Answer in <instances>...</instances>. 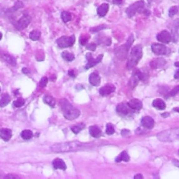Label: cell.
<instances>
[{
	"label": "cell",
	"mask_w": 179,
	"mask_h": 179,
	"mask_svg": "<svg viewBox=\"0 0 179 179\" xmlns=\"http://www.w3.org/2000/svg\"><path fill=\"white\" fill-rule=\"evenodd\" d=\"M93 146L92 143L80 142H70L55 143L51 146V151L54 152H67L84 150Z\"/></svg>",
	"instance_id": "cell-1"
},
{
	"label": "cell",
	"mask_w": 179,
	"mask_h": 179,
	"mask_svg": "<svg viewBox=\"0 0 179 179\" xmlns=\"http://www.w3.org/2000/svg\"><path fill=\"white\" fill-rule=\"evenodd\" d=\"M60 105L61 110L64 118L69 120H73L80 116V111L69 103L66 99H62L60 101Z\"/></svg>",
	"instance_id": "cell-2"
},
{
	"label": "cell",
	"mask_w": 179,
	"mask_h": 179,
	"mask_svg": "<svg viewBox=\"0 0 179 179\" xmlns=\"http://www.w3.org/2000/svg\"><path fill=\"white\" fill-rule=\"evenodd\" d=\"M143 56V48L141 45L134 46L131 51L130 57L128 58L127 63V68L132 69L139 63V60Z\"/></svg>",
	"instance_id": "cell-3"
},
{
	"label": "cell",
	"mask_w": 179,
	"mask_h": 179,
	"mask_svg": "<svg viewBox=\"0 0 179 179\" xmlns=\"http://www.w3.org/2000/svg\"><path fill=\"white\" fill-rule=\"evenodd\" d=\"M137 13H144L146 16H148L150 14L149 11L145 8V2L143 0H139L134 3L126 9V14L128 17H133Z\"/></svg>",
	"instance_id": "cell-4"
},
{
	"label": "cell",
	"mask_w": 179,
	"mask_h": 179,
	"mask_svg": "<svg viewBox=\"0 0 179 179\" xmlns=\"http://www.w3.org/2000/svg\"><path fill=\"white\" fill-rule=\"evenodd\" d=\"M157 139L161 142H174L179 139V128L170 129L161 132L157 134Z\"/></svg>",
	"instance_id": "cell-5"
},
{
	"label": "cell",
	"mask_w": 179,
	"mask_h": 179,
	"mask_svg": "<svg viewBox=\"0 0 179 179\" xmlns=\"http://www.w3.org/2000/svg\"><path fill=\"white\" fill-rule=\"evenodd\" d=\"M134 42V36L133 34L130 35V38H129L127 43L122 46H120L115 50V53L117 55L120 60H125L127 57L128 51L130 48L131 45Z\"/></svg>",
	"instance_id": "cell-6"
},
{
	"label": "cell",
	"mask_w": 179,
	"mask_h": 179,
	"mask_svg": "<svg viewBox=\"0 0 179 179\" xmlns=\"http://www.w3.org/2000/svg\"><path fill=\"white\" fill-rule=\"evenodd\" d=\"M147 78V75L144 74V73L141 72L139 69H135L130 81H129V86H130V88H134V87L137 86V85L140 80H144V79H146Z\"/></svg>",
	"instance_id": "cell-7"
},
{
	"label": "cell",
	"mask_w": 179,
	"mask_h": 179,
	"mask_svg": "<svg viewBox=\"0 0 179 179\" xmlns=\"http://www.w3.org/2000/svg\"><path fill=\"white\" fill-rule=\"evenodd\" d=\"M76 41V38L74 35H72L70 37L63 36L60 37L59 39H57L56 43L58 46L62 48H69L74 44Z\"/></svg>",
	"instance_id": "cell-8"
},
{
	"label": "cell",
	"mask_w": 179,
	"mask_h": 179,
	"mask_svg": "<svg viewBox=\"0 0 179 179\" xmlns=\"http://www.w3.org/2000/svg\"><path fill=\"white\" fill-rule=\"evenodd\" d=\"M116 111L120 116L123 117L132 116V114L134 112V111L129 107L127 103L119 104L116 107Z\"/></svg>",
	"instance_id": "cell-9"
},
{
	"label": "cell",
	"mask_w": 179,
	"mask_h": 179,
	"mask_svg": "<svg viewBox=\"0 0 179 179\" xmlns=\"http://www.w3.org/2000/svg\"><path fill=\"white\" fill-rule=\"evenodd\" d=\"M31 20H32L31 17L29 15H27V14L23 15L18 20V21H17L15 24V27L17 30H24V29H25L29 25H30V23L31 22Z\"/></svg>",
	"instance_id": "cell-10"
},
{
	"label": "cell",
	"mask_w": 179,
	"mask_h": 179,
	"mask_svg": "<svg viewBox=\"0 0 179 179\" xmlns=\"http://www.w3.org/2000/svg\"><path fill=\"white\" fill-rule=\"evenodd\" d=\"M151 48L152 52L157 55H167L170 52V50L165 45L160 44V43H153L151 46Z\"/></svg>",
	"instance_id": "cell-11"
},
{
	"label": "cell",
	"mask_w": 179,
	"mask_h": 179,
	"mask_svg": "<svg viewBox=\"0 0 179 179\" xmlns=\"http://www.w3.org/2000/svg\"><path fill=\"white\" fill-rule=\"evenodd\" d=\"M102 58H103V55H99V56L97 57L96 58H93L90 52L87 53L86 59L87 60V63L86 65V69H90L91 67H93L94 66L97 65V64H99L102 61Z\"/></svg>",
	"instance_id": "cell-12"
},
{
	"label": "cell",
	"mask_w": 179,
	"mask_h": 179,
	"mask_svg": "<svg viewBox=\"0 0 179 179\" xmlns=\"http://www.w3.org/2000/svg\"><path fill=\"white\" fill-rule=\"evenodd\" d=\"M157 39L163 43H169L172 40V34L168 31L163 30L157 35Z\"/></svg>",
	"instance_id": "cell-13"
},
{
	"label": "cell",
	"mask_w": 179,
	"mask_h": 179,
	"mask_svg": "<svg viewBox=\"0 0 179 179\" xmlns=\"http://www.w3.org/2000/svg\"><path fill=\"white\" fill-rule=\"evenodd\" d=\"M115 90H116V87L114 86L113 84L108 83L106 85V86L101 87L100 90H99V93H100V95L102 96H107L114 92H115Z\"/></svg>",
	"instance_id": "cell-14"
},
{
	"label": "cell",
	"mask_w": 179,
	"mask_h": 179,
	"mask_svg": "<svg viewBox=\"0 0 179 179\" xmlns=\"http://www.w3.org/2000/svg\"><path fill=\"white\" fill-rule=\"evenodd\" d=\"M142 125L143 127L148 129V130H151L154 127L155 121L151 117L145 116L142 119Z\"/></svg>",
	"instance_id": "cell-15"
},
{
	"label": "cell",
	"mask_w": 179,
	"mask_h": 179,
	"mask_svg": "<svg viewBox=\"0 0 179 179\" xmlns=\"http://www.w3.org/2000/svg\"><path fill=\"white\" fill-rule=\"evenodd\" d=\"M172 39L174 42H177L179 38V18H177L174 21L172 27Z\"/></svg>",
	"instance_id": "cell-16"
},
{
	"label": "cell",
	"mask_w": 179,
	"mask_h": 179,
	"mask_svg": "<svg viewBox=\"0 0 179 179\" xmlns=\"http://www.w3.org/2000/svg\"><path fill=\"white\" fill-rule=\"evenodd\" d=\"M127 104L133 111H139L143 107V103L142 101L137 99H133L127 102Z\"/></svg>",
	"instance_id": "cell-17"
},
{
	"label": "cell",
	"mask_w": 179,
	"mask_h": 179,
	"mask_svg": "<svg viewBox=\"0 0 179 179\" xmlns=\"http://www.w3.org/2000/svg\"><path fill=\"white\" fill-rule=\"evenodd\" d=\"M166 63V60H164V58L159 57L152 60L151 64H150V65H151L152 69H159L162 68V67L165 65Z\"/></svg>",
	"instance_id": "cell-18"
},
{
	"label": "cell",
	"mask_w": 179,
	"mask_h": 179,
	"mask_svg": "<svg viewBox=\"0 0 179 179\" xmlns=\"http://www.w3.org/2000/svg\"><path fill=\"white\" fill-rule=\"evenodd\" d=\"M89 81L90 84L94 86H98L101 83V77L98 73L93 72L90 75Z\"/></svg>",
	"instance_id": "cell-19"
},
{
	"label": "cell",
	"mask_w": 179,
	"mask_h": 179,
	"mask_svg": "<svg viewBox=\"0 0 179 179\" xmlns=\"http://www.w3.org/2000/svg\"><path fill=\"white\" fill-rule=\"evenodd\" d=\"M0 137L5 142H8L12 137V131L7 128L2 129L0 130Z\"/></svg>",
	"instance_id": "cell-20"
},
{
	"label": "cell",
	"mask_w": 179,
	"mask_h": 179,
	"mask_svg": "<svg viewBox=\"0 0 179 179\" xmlns=\"http://www.w3.org/2000/svg\"><path fill=\"white\" fill-rule=\"evenodd\" d=\"M90 134L91 136L94 138H96V139H98V138L100 137L102 135V132L100 128L97 125L91 126L90 127Z\"/></svg>",
	"instance_id": "cell-21"
},
{
	"label": "cell",
	"mask_w": 179,
	"mask_h": 179,
	"mask_svg": "<svg viewBox=\"0 0 179 179\" xmlns=\"http://www.w3.org/2000/svg\"><path fill=\"white\" fill-rule=\"evenodd\" d=\"M52 165L55 169H62V170H66L67 169V165L65 162H64V160L62 159H59V158H57V159H55L52 162Z\"/></svg>",
	"instance_id": "cell-22"
},
{
	"label": "cell",
	"mask_w": 179,
	"mask_h": 179,
	"mask_svg": "<svg viewBox=\"0 0 179 179\" xmlns=\"http://www.w3.org/2000/svg\"><path fill=\"white\" fill-rule=\"evenodd\" d=\"M108 9H109V5L107 3H104L98 7L97 14L99 17H104L107 13Z\"/></svg>",
	"instance_id": "cell-23"
},
{
	"label": "cell",
	"mask_w": 179,
	"mask_h": 179,
	"mask_svg": "<svg viewBox=\"0 0 179 179\" xmlns=\"http://www.w3.org/2000/svg\"><path fill=\"white\" fill-rule=\"evenodd\" d=\"M152 106L158 110H164L166 108V104L162 99H156L152 102Z\"/></svg>",
	"instance_id": "cell-24"
},
{
	"label": "cell",
	"mask_w": 179,
	"mask_h": 179,
	"mask_svg": "<svg viewBox=\"0 0 179 179\" xmlns=\"http://www.w3.org/2000/svg\"><path fill=\"white\" fill-rule=\"evenodd\" d=\"M1 57L2 59L4 60L5 62H7V63L10 64L13 66L16 65V60L15 58H14L13 56H11V55L7 54V53H2L1 55Z\"/></svg>",
	"instance_id": "cell-25"
},
{
	"label": "cell",
	"mask_w": 179,
	"mask_h": 179,
	"mask_svg": "<svg viewBox=\"0 0 179 179\" xmlns=\"http://www.w3.org/2000/svg\"><path fill=\"white\" fill-rule=\"evenodd\" d=\"M130 160V155H128V153L126 151H122L121 153H120L118 157L116 158V162H122V161H124V162H128Z\"/></svg>",
	"instance_id": "cell-26"
},
{
	"label": "cell",
	"mask_w": 179,
	"mask_h": 179,
	"mask_svg": "<svg viewBox=\"0 0 179 179\" xmlns=\"http://www.w3.org/2000/svg\"><path fill=\"white\" fill-rule=\"evenodd\" d=\"M10 101H11L10 96L8 95V94H4V95L2 96V99H0V107H6V106L9 104Z\"/></svg>",
	"instance_id": "cell-27"
},
{
	"label": "cell",
	"mask_w": 179,
	"mask_h": 179,
	"mask_svg": "<svg viewBox=\"0 0 179 179\" xmlns=\"http://www.w3.org/2000/svg\"><path fill=\"white\" fill-rule=\"evenodd\" d=\"M62 57L64 60H65L67 62H72L74 60V55L73 53H71L68 51H64L62 53Z\"/></svg>",
	"instance_id": "cell-28"
},
{
	"label": "cell",
	"mask_w": 179,
	"mask_h": 179,
	"mask_svg": "<svg viewBox=\"0 0 179 179\" xmlns=\"http://www.w3.org/2000/svg\"><path fill=\"white\" fill-rule=\"evenodd\" d=\"M20 136L24 140H29L32 139V137H33V133H32L31 130H25L22 132L21 134H20Z\"/></svg>",
	"instance_id": "cell-29"
},
{
	"label": "cell",
	"mask_w": 179,
	"mask_h": 179,
	"mask_svg": "<svg viewBox=\"0 0 179 179\" xmlns=\"http://www.w3.org/2000/svg\"><path fill=\"white\" fill-rule=\"evenodd\" d=\"M43 101H44L46 104H48L50 107H55V100L52 97L49 96V95H46L44 97H43Z\"/></svg>",
	"instance_id": "cell-30"
},
{
	"label": "cell",
	"mask_w": 179,
	"mask_h": 179,
	"mask_svg": "<svg viewBox=\"0 0 179 179\" xmlns=\"http://www.w3.org/2000/svg\"><path fill=\"white\" fill-rule=\"evenodd\" d=\"M85 127H86V125H85V124H83V123H79V124L78 125L73 126V127H72V131L74 134H77L80 132L81 130H83L85 128Z\"/></svg>",
	"instance_id": "cell-31"
},
{
	"label": "cell",
	"mask_w": 179,
	"mask_h": 179,
	"mask_svg": "<svg viewBox=\"0 0 179 179\" xmlns=\"http://www.w3.org/2000/svg\"><path fill=\"white\" fill-rule=\"evenodd\" d=\"M61 18L63 20L64 22H67L72 20V15L71 13L68 11H63L61 13Z\"/></svg>",
	"instance_id": "cell-32"
},
{
	"label": "cell",
	"mask_w": 179,
	"mask_h": 179,
	"mask_svg": "<svg viewBox=\"0 0 179 179\" xmlns=\"http://www.w3.org/2000/svg\"><path fill=\"white\" fill-rule=\"evenodd\" d=\"M41 37V32L38 30H33L30 32V38L32 41H38Z\"/></svg>",
	"instance_id": "cell-33"
},
{
	"label": "cell",
	"mask_w": 179,
	"mask_h": 179,
	"mask_svg": "<svg viewBox=\"0 0 179 179\" xmlns=\"http://www.w3.org/2000/svg\"><path fill=\"white\" fill-rule=\"evenodd\" d=\"M25 99H23V98H22V97H20V98H18V99H17L16 100L14 101L13 104V106H14V107H15L19 108V107H22V106L25 104Z\"/></svg>",
	"instance_id": "cell-34"
},
{
	"label": "cell",
	"mask_w": 179,
	"mask_h": 179,
	"mask_svg": "<svg viewBox=\"0 0 179 179\" xmlns=\"http://www.w3.org/2000/svg\"><path fill=\"white\" fill-rule=\"evenodd\" d=\"M115 132V128L111 123H108L107 125V128H106V133L108 135L113 134Z\"/></svg>",
	"instance_id": "cell-35"
},
{
	"label": "cell",
	"mask_w": 179,
	"mask_h": 179,
	"mask_svg": "<svg viewBox=\"0 0 179 179\" xmlns=\"http://www.w3.org/2000/svg\"><path fill=\"white\" fill-rule=\"evenodd\" d=\"M178 92H179V86H177V87H175L174 89L170 91L168 94H167V95H166V97L168 98V97H174L177 95Z\"/></svg>",
	"instance_id": "cell-36"
},
{
	"label": "cell",
	"mask_w": 179,
	"mask_h": 179,
	"mask_svg": "<svg viewBox=\"0 0 179 179\" xmlns=\"http://www.w3.org/2000/svg\"><path fill=\"white\" fill-rule=\"evenodd\" d=\"M177 13H178V8L177 7H176V6H174V7H172L169 8V17H172L173 16H174Z\"/></svg>",
	"instance_id": "cell-37"
},
{
	"label": "cell",
	"mask_w": 179,
	"mask_h": 179,
	"mask_svg": "<svg viewBox=\"0 0 179 179\" xmlns=\"http://www.w3.org/2000/svg\"><path fill=\"white\" fill-rule=\"evenodd\" d=\"M23 5H24V4H23L22 2H17L15 4V5H14L13 7L11 8L10 11H16L17 9H19V8L23 7Z\"/></svg>",
	"instance_id": "cell-38"
},
{
	"label": "cell",
	"mask_w": 179,
	"mask_h": 179,
	"mask_svg": "<svg viewBox=\"0 0 179 179\" xmlns=\"http://www.w3.org/2000/svg\"><path fill=\"white\" fill-rule=\"evenodd\" d=\"M89 37L88 36H82L80 38V43L82 46H85L87 43V42H88Z\"/></svg>",
	"instance_id": "cell-39"
},
{
	"label": "cell",
	"mask_w": 179,
	"mask_h": 179,
	"mask_svg": "<svg viewBox=\"0 0 179 179\" xmlns=\"http://www.w3.org/2000/svg\"><path fill=\"white\" fill-rule=\"evenodd\" d=\"M48 79L47 77H43L42 79H41V81L39 83L40 86L42 87H44L46 86L47 83H48Z\"/></svg>",
	"instance_id": "cell-40"
},
{
	"label": "cell",
	"mask_w": 179,
	"mask_h": 179,
	"mask_svg": "<svg viewBox=\"0 0 179 179\" xmlns=\"http://www.w3.org/2000/svg\"><path fill=\"white\" fill-rule=\"evenodd\" d=\"M105 27H106L105 25H100V26H98V27H93L92 29H91L90 31L92 32H97L99 30H104V29H105Z\"/></svg>",
	"instance_id": "cell-41"
},
{
	"label": "cell",
	"mask_w": 179,
	"mask_h": 179,
	"mask_svg": "<svg viewBox=\"0 0 179 179\" xmlns=\"http://www.w3.org/2000/svg\"><path fill=\"white\" fill-rule=\"evenodd\" d=\"M87 49L90 50V51H95L96 50L97 48V45L95 44V43H90V44H88L86 46Z\"/></svg>",
	"instance_id": "cell-42"
},
{
	"label": "cell",
	"mask_w": 179,
	"mask_h": 179,
	"mask_svg": "<svg viewBox=\"0 0 179 179\" xmlns=\"http://www.w3.org/2000/svg\"><path fill=\"white\" fill-rule=\"evenodd\" d=\"M5 178H11V179H13V178H20V177H18L17 175H16V174H8L7 176H5Z\"/></svg>",
	"instance_id": "cell-43"
},
{
	"label": "cell",
	"mask_w": 179,
	"mask_h": 179,
	"mask_svg": "<svg viewBox=\"0 0 179 179\" xmlns=\"http://www.w3.org/2000/svg\"><path fill=\"white\" fill-rule=\"evenodd\" d=\"M121 134L123 137H125V136H127V134H130V131L127 130H122L121 132Z\"/></svg>",
	"instance_id": "cell-44"
},
{
	"label": "cell",
	"mask_w": 179,
	"mask_h": 179,
	"mask_svg": "<svg viewBox=\"0 0 179 179\" xmlns=\"http://www.w3.org/2000/svg\"><path fill=\"white\" fill-rule=\"evenodd\" d=\"M22 72L24 73V74H30V70L25 67V68H23L22 69Z\"/></svg>",
	"instance_id": "cell-45"
},
{
	"label": "cell",
	"mask_w": 179,
	"mask_h": 179,
	"mask_svg": "<svg viewBox=\"0 0 179 179\" xmlns=\"http://www.w3.org/2000/svg\"><path fill=\"white\" fill-rule=\"evenodd\" d=\"M173 164H174L175 166H177V167H178L179 168V161L178 160H173Z\"/></svg>",
	"instance_id": "cell-46"
},
{
	"label": "cell",
	"mask_w": 179,
	"mask_h": 179,
	"mask_svg": "<svg viewBox=\"0 0 179 179\" xmlns=\"http://www.w3.org/2000/svg\"><path fill=\"white\" fill-rule=\"evenodd\" d=\"M134 178H135V179H142V178H143V177L141 174H139L135 176Z\"/></svg>",
	"instance_id": "cell-47"
},
{
	"label": "cell",
	"mask_w": 179,
	"mask_h": 179,
	"mask_svg": "<svg viewBox=\"0 0 179 179\" xmlns=\"http://www.w3.org/2000/svg\"><path fill=\"white\" fill-rule=\"evenodd\" d=\"M69 75L71 76L72 77H75L74 72L73 71V70H69Z\"/></svg>",
	"instance_id": "cell-48"
},
{
	"label": "cell",
	"mask_w": 179,
	"mask_h": 179,
	"mask_svg": "<svg viewBox=\"0 0 179 179\" xmlns=\"http://www.w3.org/2000/svg\"><path fill=\"white\" fill-rule=\"evenodd\" d=\"M122 0H113V3L114 4H120L122 3Z\"/></svg>",
	"instance_id": "cell-49"
},
{
	"label": "cell",
	"mask_w": 179,
	"mask_h": 179,
	"mask_svg": "<svg viewBox=\"0 0 179 179\" xmlns=\"http://www.w3.org/2000/svg\"><path fill=\"white\" fill-rule=\"evenodd\" d=\"M174 78H175L176 79L179 78V69L177 70V72H176V74H175V75H174Z\"/></svg>",
	"instance_id": "cell-50"
},
{
	"label": "cell",
	"mask_w": 179,
	"mask_h": 179,
	"mask_svg": "<svg viewBox=\"0 0 179 179\" xmlns=\"http://www.w3.org/2000/svg\"><path fill=\"white\" fill-rule=\"evenodd\" d=\"M169 116V113H163L162 114V116H163L164 118H167V117H168Z\"/></svg>",
	"instance_id": "cell-51"
},
{
	"label": "cell",
	"mask_w": 179,
	"mask_h": 179,
	"mask_svg": "<svg viewBox=\"0 0 179 179\" xmlns=\"http://www.w3.org/2000/svg\"><path fill=\"white\" fill-rule=\"evenodd\" d=\"M174 111H176V112H177L179 113V107H176L174 108Z\"/></svg>",
	"instance_id": "cell-52"
},
{
	"label": "cell",
	"mask_w": 179,
	"mask_h": 179,
	"mask_svg": "<svg viewBox=\"0 0 179 179\" xmlns=\"http://www.w3.org/2000/svg\"><path fill=\"white\" fill-rule=\"evenodd\" d=\"M175 66L177 67H179V62H177L175 63Z\"/></svg>",
	"instance_id": "cell-53"
},
{
	"label": "cell",
	"mask_w": 179,
	"mask_h": 179,
	"mask_svg": "<svg viewBox=\"0 0 179 179\" xmlns=\"http://www.w3.org/2000/svg\"><path fill=\"white\" fill-rule=\"evenodd\" d=\"M2 39V34L0 32V40H1Z\"/></svg>",
	"instance_id": "cell-54"
},
{
	"label": "cell",
	"mask_w": 179,
	"mask_h": 179,
	"mask_svg": "<svg viewBox=\"0 0 179 179\" xmlns=\"http://www.w3.org/2000/svg\"><path fill=\"white\" fill-rule=\"evenodd\" d=\"M178 154H179V151H178Z\"/></svg>",
	"instance_id": "cell-55"
}]
</instances>
